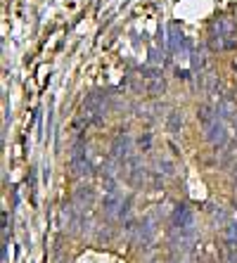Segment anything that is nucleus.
Returning a JSON list of instances; mask_svg holds the SVG:
<instances>
[{
    "label": "nucleus",
    "mask_w": 237,
    "mask_h": 263,
    "mask_svg": "<svg viewBox=\"0 0 237 263\" xmlns=\"http://www.w3.org/2000/svg\"><path fill=\"white\" fill-rule=\"evenodd\" d=\"M176 228H180L183 233H190L192 230V213L187 206H180L176 211Z\"/></svg>",
    "instance_id": "obj_1"
},
{
    "label": "nucleus",
    "mask_w": 237,
    "mask_h": 263,
    "mask_svg": "<svg viewBox=\"0 0 237 263\" xmlns=\"http://www.w3.org/2000/svg\"><path fill=\"white\" fill-rule=\"evenodd\" d=\"M228 263H237V254H233V256H230V261Z\"/></svg>",
    "instance_id": "obj_2"
}]
</instances>
